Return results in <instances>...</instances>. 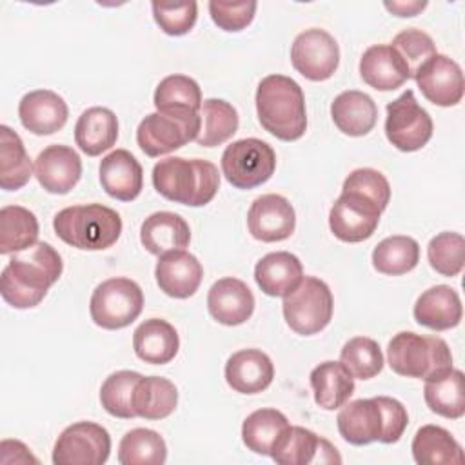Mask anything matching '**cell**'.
Listing matches in <instances>:
<instances>
[{"label": "cell", "instance_id": "21", "mask_svg": "<svg viewBox=\"0 0 465 465\" xmlns=\"http://www.w3.org/2000/svg\"><path fill=\"white\" fill-rule=\"evenodd\" d=\"M207 309L222 325L245 323L254 311V294L238 278L227 276L214 282L207 294Z\"/></svg>", "mask_w": 465, "mask_h": 465}, {"label": "cell", "instance_id": "17", "mask_svg": "<svg viewBox=\"0 0 465 465\" xmlns=\"http://www.w3.org/2000/svg\"><path fill=\"white\" fill-rule=\"evenodd\" d=\"M336 421L340 436L351 445L385 441V418L378 398H361L343 403Z\"/></svg>", "mask_w": 465, "mask_h": 465}, {"label": "cell", "instance_id": "35", "mask_svg": "<svg viewBox=\"0 0 465 465\" xmlns=\"http://www.w3.org/2000/svg\"><path fill=\"white\" fill-rule=\"evenodd\" d=\"M33 174L31 158L22 138L7 125H0V187L4 191L22 189Z\"/></svg>", "mask_w": 465, "mask_h": 465}, {"label": "cell", "instance_id": "46", "mask_svg": "<svg viewBox=\"0 0 465 465\" xmlns=\"http://www.w3.org/2000/svg\"><path fill=\"white\" fill-rule=\"evenodd\" d=\"M153 16L154 22L165 35L182 36L189 33L198 16V4L194 0L189 2H153Z\"/></svg>", "mask_w": 465, "mask_h": 465}, {"label": "cell", "instance_id": "7", "mask_svg": "<svg viewBox=\"0 0 465 465\" xmlns=\"http://www.w3.org/2000/svg\"><path fill=\"white\" fill-rule=\"evenodd\" d=\"M283 318L287 325L302 336H311L323 331L334 309V300L329 285L316 278L305 276L294 291L283 296Z\"/></svg>", "mask_w": 465, "mask_h": 465}, {"label": "cell", "instance_id": "15", "mask_svg": "<svg viewBox=\"0 0 465 465\" xmlns=\"http://www.w3.org/2000/svg\"><path fill=\"white\" fill-rule=\"evenodd\" d=\"M247 227L251 236L260 242L287 240L296 227L294 207L280 194H262L251 203Z\"/></svg>", "mask_w": 465, "mask_h": 465}, {"label": "cell", "instance_id": "5", "mask_svg": "<svg viewBox=\"0 0 465 465\" xmlns=\"http://www.w3.org/2000/svg\"><path fill=\"white\" fill-rule=\"evenodd\" d=\"M389 367L407 378L430 380L452 369V354L440 336H421L401 331L387 345Z\"/></svg>", "mask_w": 465, "mask_h": 465}, {"label": "cell", "instance_id": "39", "mask_svg": "<svg viewBox=\"0 0 465 465\" xmlns=\"http://www.w3.org/2000/svg\"><path fill=\"white\" fill-rule=\"evenodd\" d=\"M202 127L196 143L202 147H214L227 142L238 131L236 109L220 98H207L200 107Z\"/></svg>", "mask_w": 465, "mask_h": 465}, {"label": "cell", "instance_id": "9", "mask_svg": "<svg viewBox=\"0 0 465 465\" xmlns=\"http://www.w3.org/2000/svg\"><path fill=\"white\" fill-rule=\"evenodd\" d=\"M274 169L276 153L260 138L236 140L222 154V173L236 189H254L265 183Z\"/></svg>", "mask_w": 465, "mask_h": 465}, {"label": "cell", "instance_id": "41", "mask_svg": "<svg viewBox=\"0 0 465 465\" xmlns=\"http://www.w3.org/2000/svg\"><path fill=\"white\" fill-rule=\"evenodd\" d=\"M140 378L142 374L134 371H118L107 376L100 387L102 407L114 418H134L136 412L133 409V394Z\"/></svg>", "mask_w": 465, "mask_h": 465}, {"label": "cell", "instance_id": "32", "mask_svg": "<svg viewBox=\"0 0 465 465\" xmlns=\"http://www.w3.org/2000/svg\"><path fill=\"white\" fill-rule=\"evenodd\" d=\"M414 461L420 465H461L463 450L452 434L440 425H423L416 430L411 445Z\"/></svg>", "mask_w": 465, "mask_h": 465}, {"label": "cell", "instance_id": "13", "mask_svg": "<svg viewBox=\"0 0 465 465\" xmlns=\"http://www.w3.org/2000/svg\"><path fill=\"white\" fill-rule=\"evenodd\" d=\"M383 211L369 198L341 191L329 213V227L332 234L347 243H356L371 238L380 223Z\"/></svg>", "mask_w": 465, "mask_h": 465}, {"label": "cell", "instance_id": "29", "mask_svg": "<svg viewBox=\"0 0 465 465\" xmlns=\"http://www.w3.org/2000/svg\"><path fill=\"white\" fill-rule=\"evenodd\" d=\"M331 116L334 125L349 136H363L371 133L378 120V107L374 100L361 91H343L331 104Z\"/></svg>", "mask_w": 465, "mask_h": 465}, {"label": "cell", "instance_id": "4", "mask_svg": "<svg viewBox=\"0 0 465 465\" xmlns=\"http://www.w3.org/2000/svg\"><path fill=\"white\" fill-rule=\"evenodd\" d=\"M56 236L82 251H104L116 243L122 234L120 214L102 203L65 207L53 220Z\"/></svg>", "mask_w": 465, "mask_h": 465}, {"label": "cell", "instance_id": "14", "mask_svg": "<svg viewBox=\"0 0 465 465\" xmlns=\"http://www.w3.org/2000/svg\"><path fill=\"white\" fill-rule=\"evenodd\" d=\"M271 458L280 465L341 463L338 449L325 438L298 425H289L276 440Z\"/></svg>", "mask_w": 465, "mask_h": 465}, {"label": "cell", "instance_id": "40", "mask_svg": "<svg viewBox=\"0 0 465 465\" xmlns=\"http://www.w3.org/2000/svg\"><path fill=\"white\" fill-rule=\"evenodd\" d=\"M165 460L167 445L156 430L133 429L120 440L118 463L122 465H162Z\"/></svg>", "mask_w": 465, "mask_h": 465}, {"label": "cell", "instance_id": "49", "mask_svg": "<svg viewBox=\"0 0 465 465\" xmlns=\"http://www.w3.org/2000/svg\"><path fill=\"white\" fill-rule=\"evenodd\" d=\"M376 398L381 405L383 418H385V441L383 443H396L403 436L407 423H409L407 409L396 398H389V396H376Z\"/></svg>", "mask_w": 465, "mask_h": 465}, {"label": "cell", "instance_id": "3", "mask_svg": "<svg viewBox=\"0 0 465 465\" xmlns=\"http://www.w3.org/2000/svg\"><path fill=\"white\" fill-rule=\"evenodd\" d=\"M153 185L171 202L202 207L218 193L220 173L209 160L169 156L153 167Z\"/></svg>", "mask_w": 465, "mask_h": 465}, {"label": "cell", "instance_id": "11", "mask_svg": "<svg viewBox=\"0 0 465 465\" xmlns=\"http://www.w3.org/2000/svg\"><path fill=\"white\" fill-rule=\"evenodd\" d=\"M111 452L109 432L94 421H76L62 430L53 449L54 465H102Z\"/></svg>", "mask_w": 465, "mask_h": 465}, {"label": "cell", "instance_id": "20", "mask_svg": "<svg viewBox=\"0 0 465 465\" xmlns=\"http://www.w3.org/2000/svg\"><path fill=\"white\" fill-rule=\"evenodd\" d=\"M22 125L33 134H53L60 131L69 116L65 100L49 89H36L22 96L18 104Z\"/></svg>", "mask_w": 465, "mask_h": 465}, {"label": "cell", "instance_id": "25", "mask_svg": "<svg viewBox=\"0 0 465 465\" xmlns=\"http://www.w3.org/2000/svg\"><path fill=\"white\" fill-rule=\"evenodd\" d=\"M142 245L154 256L185 249L191 242L189 223L176 213L158 211L147 216L140 227Z\"/></svg>", "mask_w": 465, "mask_h": 465}, {"label": "cell", "instance_id": "34", "mask_svg": "<svg viewBox=\"0 0 465 465\" xmlns=\"http://www.w3.org/2000/svg\"><path fill=\"white\" fill-rule=\"evenodd\" d=\"M427 407L449 420H458L465 414V376L458 369L425 380L423 389Z\"/></svg>", "mask_w": 465, "mask_h": 465}, {"label": "cell", "instance_id": "36", "mask_svg": "<svg viewBox=\"0 0 465 465\" xmlns=\"http://www.w3.org/2000/svg\"><path fill=\"white\" fill-rule=\"evenodd\" d=\"M38 220L22 205L0 209V254H15L36 243Z\"/></svg>", "mask_w": 465, "mask_h": 465}, {"label": "cell", "instance_id": "38", "mask_svg": "<svg viewBox=\"0 0 465 465\" xmlns=\"http://www.w3.org/2000/svg\"><path fill=\"white\" fill-rule=\"evenodd\" d=\"M420 262V245L414 238L394 234L383 238L372 251V265L387 276H400L412 271Z\"/></svg>", "mask_w": 465, "mask_h": 465}, {"label": "cell", "instance_id": "2", "mask_svg": "<svg viewBox=\"0 0 465 465\" xmlns=\"http://www.w3.org/2000/svg\"><path fill=\"white\" fill-rule=\"evenodd\" d=\"M256 113L262 127L283 142L305 134L307 111L300 84L285 74L262 78L256 89Z\"/></svg>", "mask_w": 465, "mask_h": 465}, {"label": "cell", "instance_id": "31", "mask_svg": "<svg viewBox=\"0 0 465 465\" xmlns=\"http://www.w3.org/2000/svg\"><path fill=\"white\" fill-rule=\"evenodd\" d=\"M314 401L325 411L340 409L354 392V378L341 361H323L311 372Z\"/></svg>", "mask_w": 465, "mask_h": 465}, {"label": "cell", "instance_id": "19", "mask_svg": "<svg viewBox=\"0 0 465 465\" xmlns=\"http://www.w3.org/2000/svg\"><path fill=\"white\" fill-rule=\"evenodd\" d=\"M154 276L160 291L171 298L183 300L198 291L203 278V267L194 254L178 249L158 256Z\"/></svg>", "mask_w": 465, "mask_h": 465}, {"label": "cell", "instance_id": "24", "mask_svg": "<svg viewBox=\"0 0 465 465\" xmlns=\"http://www.w3.org/2000/svg\"><path fill=\"white\" fill-rule=\"evenodd\" d=\"M360 74L376 91H394L411 78L401 58L389 44H376L365 49L360 58Z\"/></svg>", "mask_w": 465, "mask_h": 465}, {"label": "cell", "instance_id": "8", "mask_svg": "<svg viewBox=\"0 0 465 465\" xmlns=\"http://www.w3.org/2000/svg\"><path fill=\"white\" fill-rule=\"evenodd\" d=\"M143 309V292L131 278H109L102 282L91 296V320L107 331L131 325Z\"/></svg>", "mask_w": 465, "mask_h": 465}, {"label": "cell", "instance_id": "44", "mask_svg": "<svg viewBox=\"0 0 465 465\" xmlns=\"http://www.w3.org/2000/svg\"><path fill=\"white\" fill-rule=\"evenodd\" d=\"M427 258L430 267L441 276L460 274L465 262V238L450 231L436 234L427 245Z\"/></svg>", "mask_w": 465, "mask_h": 465}, {"label": "cell", "instance_id": "6", "mask_svg": "<svg viewBox=\"0 0 465 465\" xmlns=\"http://www.w3.org/2000/svg\"><path fill=\"white\" fill-rule=\"evenodd\" d=\"M200 127V111L171 107L147 114L138 124L136 142L147 156L156 158L196 140Z\"/></svg>", "mask_w": 465, "mask_h": 465}, {"label": "cell", "instance_id": "12", "mask_svg": "<svg viewBox=\"0 0 465 465\" xmlns=\"http://www.w3.org/2000/svg\"><path fill=\"white\" fill-rule=\"evenodd\" d=\"M292 67L312 82H323L334 74L340 64V47L325 29H305L291 45Z\"/></svg>", "mask_w": 465, "mask_h": 465}, {"label": "cell", "instance_id": "26", "mask_svg": "<svg viewBox=\"0 0 465 465\" xmlns=\"http://www.w3.org/2000/svg\"><path fill=\"white\" fill-rule=\"evenodd\" d=\"M461 300L449 285H434L414 303V320L432 331H447L461 322Z\"/></svg>", "mask_w": 465, "mask_h": 465}, {"label": "cell", "instance_id": "43", "mask_svg": "<svg viewBox=\"0 0 465 465\" xmlns=\"http://www.w3.org/2000/svg\"><path fill=\"white\" fill-rule=\"evenodd\" d=\"M156 111L171 107H185L200 111L202 107V91L196 80L185 74H169L154 89L153 96Z\"/></svg>", "mask_w": 465, "mask_h": 465}, {"label": "cell", "instance_id": "28", "mask_svg": "<svg viewBox=\"0 0 465 465\" xmlns=\"http://www.w3.org/2000/svg\"><path fill=\"white\" fill-rule=\"evenodd\" d=\"M178 347L180 340L176 329L162 318H149L142 322L133 334L134 354L145 363H169L176 356Z\"/></svg>", "mask_w": 465, "mask_h": 465}, {"label": "cell", "instance_id": "23", "mask_svg": "<svg viewBox=\"0 0 465 465\" xmlns=\"http://www.w3.org/2000/svg\"><path fill=\"white\" fill-rule=\"evenodd\" d=\"M98 173L104 191L120 202H131L142 191V165L127 149H116L104 156Z\"/></svg>", "mask_w": 465, "mask_h": 465}, {"label": "cell", "instance_id": "27", "mask_svg": "<svg viewBox=\"0 0 465 465\" xmlns=\"http://www.w3.org/2000/svg\"><path fill=\"white\" fill-rule=\"evenodd\" d=\"M303 278V267L296 254L276 251L265 254L254 267V280L267 296H287Z\"/></svg>", "mask_w": 465, "mask_h": 465}, {"label": "cell", "instance_id": "16", "mask_svg": "<svg viewBox=\"0 0 465 465\" xmlns=\"http://www.w3.org/2000/svg\"><path fill=\"white\" fill-rule=\"evenodd\" d=\"M414 80L423 96L440 107H450L463 98L461 67L447 54L436 53L416 74Z\"/></svg>", "mask_w": 465, "mask_h": 465}, {"label": "cell", "instance_id": "42", "mask_svg": "<svg viewBox=\"0 0 465 465\" xmlns=\"http://www.w3.org/2000/svg\"><path fill=\"white\" fill-rule=\"evenodd\" d=\"M340 361L347 367L352 378L371 380L383 369V354L372 338L356 336L351 338L340 352Z\"/></svg>", "mask_w": 465, "mask_h": 465}, {"label": "cell", "instance_id": "47", "mask_svg": "<svg viewBox=\"0 0 465 465\" xmlns=\"http://www.w3.org/2000/svg\"><path fill=\"white\" fill-rule=\"evenodd\" d=\"M341 191H351L358 193L369 200H372L381 211L387 209L389 200H391V185L387 178L371 167H361L354 169L343 182Z\"/></svg>", "mask_w": 465, "mask_h": 465}, {"label": "cell", "instance_id": "18", "mask_svg": "<svg viewBox=\"0 0 465 465\" xmlns=\"http://www.w3.org/2000/svg\"><path fill=\"white\" fill-rule=\"evenodd\" d=\"M35 176L51 194H67L82 176V160L69 145H47L35 160Z\"/></svg>", "mask_w": 465, "mask_h": 465}, {"label": "cell", "instance_id": "33", "mask_svg": "<svg viewBox=\"0 0 465 465\" xmlns=\"http://www.w3.org/2000/svg\"><path fill=\"white\" fill-rule=\"evenodd\" d=\"M178 391L174 383L162 376H142L133 394V409L136 416L145 420H163L174 412Z\"/></svg>", "mask_w": 465, "mask_h": 465}, {"label": "cell", "instance_id": "37", "mask_svg": "<svg viewBox=\"0 0 465 465\" xmlns=\"http://www.w3.org/2000/svg\"><path fill=\"white\" fill-rule=\"evenodd\" d=\"M287 427L289 420L283 412L276 409H258L243 420L242 440L249 450L262 456H271L276 440Z\"/></svg>", "mask_w": 465, "mask_h": 465}, {"label": "cell", "instance_id": "22", "mask_svg": "<svg viewBox=\"0 0 465 465\" xmlns=\"http://www.w3.org/2000/svg\"><path fill=\"white\" fill-rule=\"evenodd\" d=\"M274 378L271 358L260 349H242L229 356L225 363L227 385L242 394L265 391Z\"/></svg>", "mask_w": 465, "mask_h": 465}, {"label": "cell", "instance_id": "48", "mask_svg": "<svg viewBox=\"0 0 465 465\" xmlns=\"http://www.w3.org/2000/svg\"><path fill=\"white\" fill-rule=\"evenodd\" d=\"M258 4L249 0V2H220L213 0L209 2V13L213 22L229 33H236L245 29L256 13Z\"/></svg>", "mask_w": 465, "mask_h": 465}, {"label": "cell", "instance_id": "45", "mask_svg": "<svg viewBox=\"0 0 465 465\" xmlns=\"http://www.w3.org/2000/svg\"><path fill=\"white\" fill-rule=\"evenodd\" d=\"M389 45L401 58L411 78H414V74L436 54L434 40L425 31L416 27L403 29L394 36L392 44Z\"/></svg>", "mask_w": 465, "mask_h": 465}, {"label": "cell", "instance_id": "50", "mask_svg": "<svg viewBox=\"0 0 465 465\" xmlns=\"http://www.w3.org/2000/svg\"><path fill=\"white\" fill-rule=\"evenodd\" d=\"M427 7V2H385V9L396 16H414Z\"/></svg>", "mask_w": 465, "mask_h": 465}, {"label": "cell", "instance_id": "30", "mask_svg": "<svg viewBox=\"0 0 465 465\" xmlns=\"http://www.w3.org/2000/svg\"><path fill=\"white\" fill-rule=\"evenodd\" d=\"M118 138V118L107 107L85 109L74 125V142L87 156L111 149Z\"/></svg>", "mask_w": 465, "mask_h": 465}, {"label": "cell", "instance_id": "1", "mask_svg": "<svg viewBox=\"0 0 465 465\" xmlns=\"http://www.w3.org/2000/svg\"><path fill=\"white\" fill-rule=\"evenodd\" d=\"M64 263L58 251L47 242L15 252L0 276L2 298L15 309L38 305L49 287L58 282Z\"/></svg>", "mask_w": 465, "mask_h": 465}, {"label": "cell", "instance_id": "10", "mask_svg": "<svg viewBox=\"0 0 465 465\" xmlns=\"http://www.w3.org/2000/svg\"><path fill=\"white\" fill-rule=\"evenodd\" d=\"M387 140L403 153L421 149L432 136V120L416 102L412 89L387 104L385 118Z\"/></svg>", "mask_w": 465, "mask_h": 465}]
</instances>
